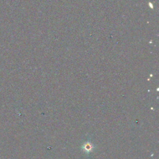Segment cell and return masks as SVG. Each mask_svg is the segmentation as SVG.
<instances>
[{
    "label": "cell",
    "mask_w": 159,
    "mask_h": 159,
    "mask_svg": "<svg viewBox=\"0 0 159 159\" xmlns=\"http://www.w3.org/2000/svg\"><path fill=\"white\" fill-rule=\"evenodd\" d=\"M83 148L84 150H85L86 152H90L93 150V145L90 143H86L85 144L83 145Z\"/></svg>",
    "instance_id": "1"
}]
</instances>
